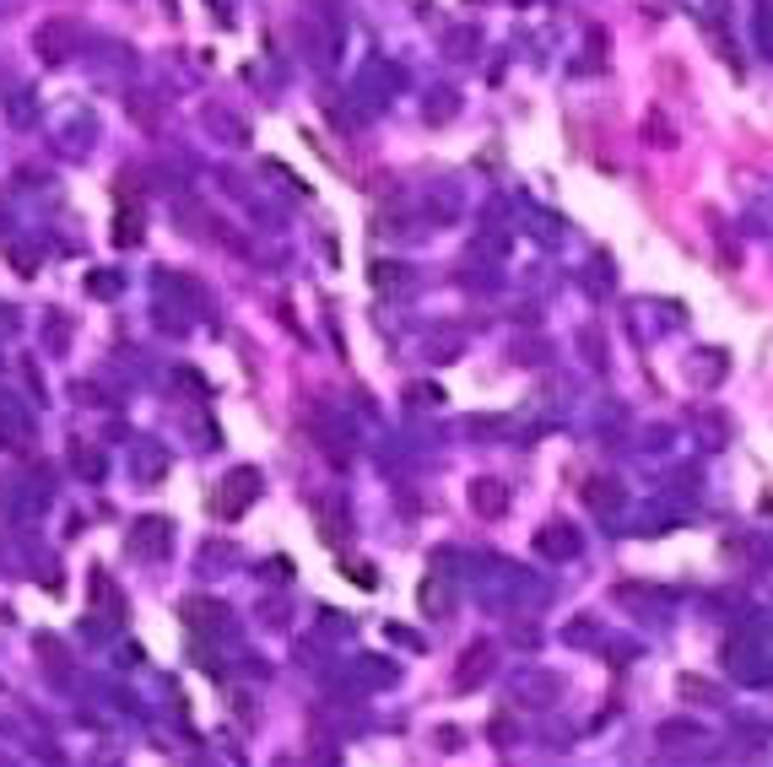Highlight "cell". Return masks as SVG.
Returning a JSON list of instances; mask_svg holds the SVG:
<instances>
[{
	"label": "cell",
	"instance_id": "8992f818",
	"mask_svg": "<svg viewBox=\"0 0 773 767\" xmlns=\"http://www.w3.org/2000/svg\"><path fill=\"white\" fill-rule=\"evenodd\" d=\"M487 676H492V643H470L465 659L455 665V686L465 692L470 681H487Z\"/></svg>",
	"mask_w": 773,
	"mask_h": 767
},
{
	"label": "cell",
	"instance_id": "8fae6325",
	"mask_svg": "<svg viewBox=\"0 0 773 767\" xmlns=\"http://www.w3.org/2000/svg\"><path fill=\"white\" fill-rule=\"evenodd\" d=\"M643 131H654V141H660V147H671V141H676V136H671V125H665V114H649V120H643Z\"/></svg>",
	"mask_w": 773,
	"mask_h": 767
},
{
	"label": "cell",
	"instance_id": "ba28073f",
	"mask_svg": "<svg viewBox=\"0 0 773 767\" xmlns=\"http://www.w3.org/2000/svg\"><path fill=\"white\" fill-rule=\"evenodd\" d=\"M585 503H590V508H622V486L617 481H606V486L590 481V486H585Z\"/></svg>",
	"mask_w": 773,
	"mask_h": 767
},
{
	"label": "cell",
	"instance_id": "6da1fadb",
	"mask_svg": "<svg viewBox=\"0 0 773 767\" xmlns=\"http://www.w3.org/2000/svg\"><path fill=\"white\" fill-rule=\"evenodd\" d=\"M725 659H731V670H736L741 681H773V632L747 627L741 638H731Z\"/></svg>",
	"mask_w": 773,
	"mask_h": 767
},
{
	"label": "cell",
	"instance_id": "9c48e42d",
	"mask_svg": "<svg viewBox=\"0 0 773 767\" xmlns=\"http://www.w3.org/2000/svg\"><path fill=\"white\" fill-rule=\"evenodd\" d=\"M136 238H142V217H136V211H125V217H120V227H114V244H136Z\"/></svg>",
	"mask_w": 773,
	"mask_h": 767
},
{
	"label": "cell",
	"instance_id": "52a82bcc",
	"mask_svg": "<svg viewBox=\"0 0 773 767\" xmlns=\"http://www.w3.org/2000/svg\"><path fill=\"white\" fill-rule=\"evenodd\" d=\"M536 546H541L547 557H579V535H574V530H541Z\"/></svg>",
	"mask_w": 773,
	"mask_h": 767
},
{
	"label": "cell",
	"instance_id": "30bf717a",
	"mask_svg": "<svg viewBox=\"0 0 773 767\" xmlns=\"http://www.w3.org/2000/svg\"><path fill=\"white\" fill-rule=\"evenodd\" d=\"M422 606L433 616H450L444 606H450V595H444V584H422Z\"/></svg>",
	"mask_w": 773,
	"mask_h": 767
},
{
	"label": "cell",
	"instance_id": "3957f363",
	"mask_svg": "<svg viewBox=\"0 0 773 767\" xmlns=\"http://www.w3.org/2000/svg\"><path fill=\"white\" fill-rule=\"evenodd\" d=\"M33 44H38V54H44L49 65H60V60H71V54L82 49V22H71V16H49V22L33 33Z\"/></svg>",
	"mask_w": 773,
	"mask_h": 767
},
{
	"label": "cell",
	"instance_id": "7c38bea8",
	"mask_svg": "<svg viewBox=\"0 0 773 767\" xmlns=\"http://www.w3.org/2000/svg\"><path fill=\"white\" fill-rule=\"evenodd\" d=\"M76 470H87V475H98V470H103V460H98V455H87V449H76Z\"/></svg>",
	"mask_w": 773,
	"mask_h": 767
},
{
	"label": "cell",
	"instance_id": "5b68a950",
	"mask_svg": "<svg viewBox=\"0 0 773 767\" xmlns=\"http://www.w3.org/2000/svg\"><path fill=\"white\" fill-rule=\"evenodd\" d=\"M470 508H476L481 519H503V508H508V486H503L498 475H476V481H470Z\"/></svg>",
	"mask_w": 773,
	"mask_h": 767
},
{
	"label": "cell",
	"instance_id": "277c9868",
	"mask_svg": "<svg viewBox=\"0 0 773 767\" xmlns=\"http://www.w3.org/2000/svg\"><path fill=\"white\" fill-rule=\"evenodd\" d=\"M168 552H173V524H168V519L147 514V519H136V524H131V557H142V562H162Z\"/></svg>",
	"mask_w": 773,
	"mask_h": 767
},
{
	"label": "cell",
	"instance_id": "7a4b0ae2",
	"mask_svg": "<svg viewBox=\"0 0 773 767\" xmlns=\"http://www.w3.org/2000/svg\"><path fill=\"white\" fill-rule=\"evenodd\" d=\"M260 497V470L255 465H238L222 486H217V497H211V508H217V519H244V508Z\"/></svg>",
	"mask_w": 773,
	"mask_h": 767
}]
</instances>
